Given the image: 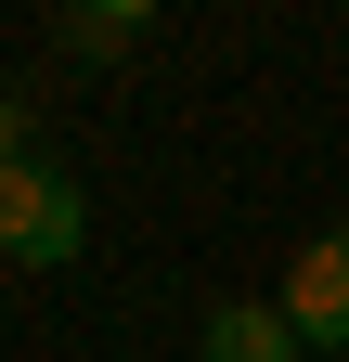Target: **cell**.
<instances>
[{"instance_id":"cell-1","label":"cell","mask_w":349,"mask_h":362,"mask_svg":"<svg viewBox=\"0 0 349 362\" xmlns=\"http://www.w3.org/2000/svg\"><path fill=\"white\" fill-rule=\"evenodd\" d=\"M78 246H91V194H78V168L13 156V168H0V259H13V272H65Z\"/></svg>"},{"instance_id":"cell-2","label":"cell","mask_w":349,"mask_h":362,"mask_svg":"<svg viewBox=\"0 0 349 362\" xmlns=\"http://www.w3.org/2000/svg\"><path fill=\"white\" fill-rule=\"evenodd\" d=\"M285 337L297 349H349V220H336V233H311V246H297V272H285Z\"/></svg>"},{"instance_id":"cell-3","label":"cell","mask_w":349,"mask_h":362,"mask_svg":"<svg viewBox=\"0 0 349 362\" xmlns=\"http://www.w3.org/2000/svg\"><path fill=\"white\" fill-rule=\"evenodd\" d=\"M194 349H207V362H297V337H285L272 298H220V310L194 324Z\"/></svg>"},{"instance_id":"cell-4","label":"cell","mask_w":349,"mask_h":362,"mask_svg":"<svg viewBox=\"0 0 349 362\" xmlns=\"http://www.w3.org/2000/svg\"><path fill=\"white\" fill-rule=\"evenodd\" d=\"M52 39H65L78 65H129L155 39V13H143V0H104V13H52Z\"/></svg>"},{"instance_id":"cell-5","label":"cell","mask_w":349,"mask_h":362,"mask_svg":"<svg viewBox=\"0 0 349 362\" xmlns=\"http://www.w3.org/2000/svg\"><path fill=\"white\" fill-rule=\"evenodd\" d=\"M26 156V90H0V168Z\"/></svg>"}]
</instances>
